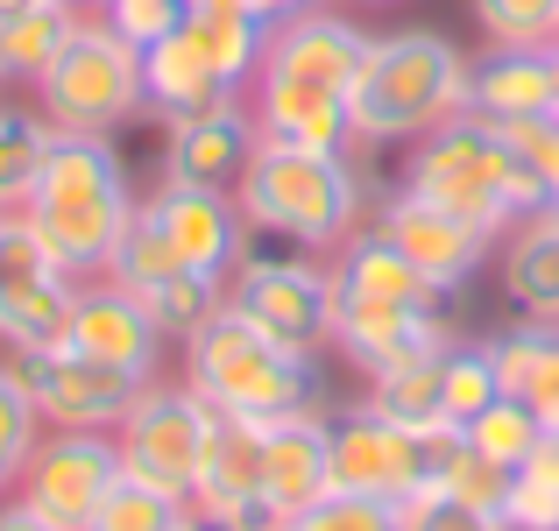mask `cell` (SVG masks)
<instances>
[{
	"label": "cell",
	"instance_id": "obj_39",
	"mask_svg": "<svg viewBox=\"0 0 559 531\" xmlns=\"http://www.w3.org/2000/svg\"><path fill=\"white\" fill-rule=\"evenodd\" d=\"M312 531H396V504H376V496H341L326 489L312 510H305Z\"/></svg>",
	"mask_w": 559,
	"mask_h": 531
},
{
	"label": "cell",
	"instance_id": "obj_3",
	"mask_svg": "<svg viewBox=\"0 0 559 531\" xmlns=\"http://www.w3.org/2000/svg\"><path fill=\"white\" fill-rule=\"evenodd\" d=\"M396 185H411L418 199L447 205L453 220H467V227L489 234V241H503V234L532 213H552V191L538 185V170L524 164L503 142V128L481 121V114H461V121L418 135Z\"/></svg>",
	"mask_w": 559,
	"mask_h": 531
},
{
	"label": "cell",
	"instance_id": "obj_52",
	"mask_svg": "<svg viewBox=\"0 0 559 531\" xmlns=\"http://www.w3.org/2000/svg\"><path fill=\"white\" fill-rule=\"evenodd\" d=\"M0 85H8V79H0Z\"/></svg>",
	"mask_w": 559,
	"mask_h": 531
},
{
	"label": "cell",
	"instance_id": "obj_26",
	"mask_svg": "<svg viewBox=\"0 0 559 531\" xmlns=\"http://www.w3.org/2000/svg\"><path fill=\"white\" fill-rule=\"evenodd\" d=\"M361 404H376L382 418L411 425V433H425V439L453 433V425H447V347L411 354V362L369 376V397H361Z\"/></svg>",
	"mask_w": 559,
	"mask_h": 531
},
{
	"label": "cell",
	"instance_id": "obj_36",
	"mask_svg": "<svg viewBox=\"0 0 559 531\" xmlns=\"http://www.w3.org/2000/svg\"><path fill=\"white\" fill-rule=\"evenodd\" d=\"M396 531H510V524L496 518V510H475V504H461V496H447V489L425 482L418 496L396 504Z\"/></svg>",
	"mask_w": 559,
	"mask_h": 531
},
{
	"label": "cell",
	"instance_id": "obj_24",
	"mask_svg": "<svg viewBox=\"0 0 559 531\" xmlns=\"http://www.w3.org/2000/svg\"><path fill=\"white\" fill-rule=\"evenodd\" d=\"M552 64L546 50H481L467 64V114L481 121H524V114H552Z\"/></svg>",
	"mask_w": 559,
	"mask_h": 531
},
{
	"label": "cell",
	"instance_id": "obj_38",
	"mask_svg": "<svg viewBox=\"0 0 559 531\" xmlns=\"http://www.w3.org/2000/svg\"><path fill=\"white\" fill-rule=\"evenodd\" d=\"M496 128H503V142L538 170V185H546L552 205H559V114H524V121H496Z\"/></svg>",
	"mask_w": 559,
	"mask_h": 531
},
{
	"label": "cell",
	"instance_id": "obj_31",
	"mask_svg": "<svg viewBox=\"0 0 559 531\" xmlns=\"http://www.w3.org/2000/svg\"><path fill=\"white\" fill-rule=\"evenodd\" d=\"M496 50H546L559 36V0H467Z\"/></svg>",
	"mask_w": 559,
	"mask_h": 531
},
{
	"label": "cell",
	"instance_id": "obj_50",
	"mask_svg": "<svg viewBox=\"0 0 559 531\" xmlns=\"http://www.w3.org/2000/svg\"><path fill=\"white\" fill-rule=\"evenodd\" d=\"M361 8H390V0H361Z\"/></svg>",
	"mask_w": 559,
	"mask_h": 531
},
{
	"label": "cell",
	"instance_id": "obj_18",
	"mask_svg": "<svg viewBox=\"0 0 559 531\" xmlns=\"http://www.w3.org/2000/svg\"><path fill=\"white\" fill-rule=\"evenodd\" d=\"M241 99H248V114H255V135L262 142L319 150V156H355V114H347L341 93H319V85L255 71V85H248Z\"/></svg>",
	"mask_w": 559,
	"mask_h": 531
},
{
	"label": "cell",
	"instance_id": "obj_23",
	"mask_svg": "<svg viewBox=\"0 0 559 531\" xmlns=\"http://www.w3.org/2000/svg\"><path fill=\"white\" fill-rule=\"evenodd\" d=\"M333 284L347 291V298H382V305H418V312H439L447 305V291L432 284V276L418 270V262L404 256V248L390 241V234L361 227L355 241L333 256Z\"/></svg>",
	"mask_w": 559,
	"mask_h": 531
},
{
	"label": "cell",
	"instance_id": "obj_15",
	"mask_svg": "<svg viewBox=\"0 0 559 531\" xmlns=\"http://www.w3.org/2000/svg\"><path fill=\"white\" fill-rule=\"evenodd\" d=\"M461 327L453 312H418V305H382V298H333V347L361 368V376H382V368L411 362V354H432V347H453Z\"/></svg>",
	"mask_w": 559,
	"mask_h": 531
},
{
	"label": "cell",
	"instance_id": "obj_37",
	"mask_svg": "<svg viewBox=\"0 0 559 531\" xmlns=\"http://www.w3.org/2000/svg\"><path fill=\"white\" fill-rule=\"evenodd\" d=\"M552 327H538V319H518L510 333H496L489 341V362H496V382H503V397H524V382H532L538 354H546Z\"/></svg>",
	"mask_w": 559,
	"mask_h": 531
},
{
	"label": "cell",
	"instance_id": "obj_14",
	"mask_svg": "<svg viewBox=\"0 0 559 531\" xmlns=\"http://www.w3.org/2000/svg\"><path fill=\"white\" fill-rule=\"evenodd\" d=\"M369 227H376V234H390V241L404 248V256L418 262V270L432 276V284L447 291V298H453V291H461L467 276L481 270V262H489V248H496L489 234H475L467 220H453L447 205L418 199L411 185H390V191H382L376 213H369Z\"/></svg>",
	"mask_w": 559,
	"mask_h": 531
},
{
	"label": "cell",
	"instance_id": "obj_34",
	"mask_svg": "<svg viewBox=\"0 0 559 531\" xmlns=\"http://www.w3.org/2000/svg\"><path fill=\"white\" fill-rule=\"evenodd\" d=\"M36 439H43V418H36V404H28L22 376L8 368V354H0V496H14Z\"/></svg>",
	"mask_w": 559,
	"mask_h": 531
},
{
	"label": "cell",
	"instance_id": "obj_7",
	"mask_svg": "<svg viewBox=\"0 0 559 531\" xmlns=\"http://www.w3.org/2000/svg\"><path fill=\"white\" fill-rule=\"evenodd\" d=\"M333 262L312 256V248H290V241H270V234H248V256L241 270L227 276V305L241 319H255L270 341L298 347V354H319L333 347Z\"/></svg>",
	"mask_w": 559,
	"mask_h": 531
},
{
	"label": "cell",
	"instance_id": "obj_30",
	"mask_svg": "<svg viewBox=\"0 0 559 531\" xmlns=\"http://www.w3.org/2000/svg\"><path fill=\"white\" fill-rule=\"evenodd\" d=\"M50 114L43 107H14L0 99V213H22L28 185H36L43 156H50Z\"/></svg>",
	"mask_w": 559,
	"mask_h": 531
},
{
	"label": "cell",
	"instance_id": "obj_16",
	"mask_svg": "<svg viewBox=\"0 0 559 531\" xmlns=\"http://www.w3.org/2000/svg\"><path fill=\"white\" fill-rule=\"evenodd\" d=\"M361 57H369V28H355L347 14H333V8H305V14H290V22L270 28L262 71L347 99V93H355V79H361Z\"/></svg>",
	"mask_w": 559,
	"mask_h": 531
},
{
	"label": "cell",
	"instance_id": "obj_12",
	"mask_svg": "<svg viewBox=\"0 0 559 531\" xmlns=\"http://www.w3.org/2000/svg\"><path fill=\"white\" fill-rule=\"evenodd\" d=\"M156 213V227H164V241L178 248L185 270L213 276V284H227L234 270H241L248 256V220L241 205H234L227 185H191V177H156V191L142 199Z\"/></svg>",
	"mask_w": 559,
	"mask_h": 531
},
{
	"label": "cell",
	"instance_id": "obj_27",
	"mask_svg": "<svg viewBox=\"0 0 559 531\" xmlns=\"http://www.w3.org/2000/svg\"><path fill=\"white\" fill-rule=\"evenodd\" d=\"M185 28L199 36V50L219 64V79L234 93H248L262 71V50H270V22L248 8H185Z\"/></svg>",
	"mask_w": 559,
	"mask_h": 531
},
{
	"label": "cell",
	"instance_id": "obj_45",
	"mask_svg": "<svg viewBox=\"0 0 559 531\" xmlns=\"http://www.w3.org/2000/svg\"><path fill=\"white\" fill-rule=\"evenodd\" d=\"M28 8H43V0H0V22H14V14H28Z\"/></svg>",
	"mask_w": 559,
	"mask_h": 531
},
{
	"label": "cell",
	"instance_id": "obj_33",
	"mask_svg": "<svg viewBox=\"0 0 559 531\" xmlns=\"http://www.w3.org/2000/svg\"><path fill=\"white\" fill-rule=\"evenodd\" d=\"M467 439H475L489 461H503V468H518V461H532L538 453V439H546V425H538V411L524 404V397H496L489 411H481L475 425H461Z\"/></svg>",
	"mask_w": 559,
	"mask_h": 531
},
{
	"label": "cell",
	"instance_id": "obj_13",
	"mask_svg": "<svg viewBox=\"0 0 559 531\" xmlns=\"http://www.w3.org/2000/svg\"><path fill=\"white\" fill-rule=\"evenodd\" d=\"M64 347L93 354V362L121 368V376H135V382H156V376H164V354L178 347V341L156 327L150 305H142L128 284H114V276H93V284H79V305H71Z\"/></svg>",
	"mask_w": 559,
	"mask_h": 531
},
{
	"label": "cell",
	"instance_id": "obj_10",
	"mask_svg": "<svg viewBox=\"0 0 559 531\" xmlns=\"http://www.w3.org/2000/svg\"><path fill=\"white\" fill-rule=\"evenodd\" d=\"M8 368L22 376L28 404H36L43 425H64V433H114V425L128 418V404H135L142 382L121 376V368L93 362V354L79 347H22L8 354Z\"/></svg>",
	"mask_w": 559,
	"mask_h": 531
},
{
	"label": "cell",
	"instance_id": "obj_42",
	"mask_svg": "<svg viewBox=\"0 0 559 531\" xmlns=\"http://www.w3.org/2000/svg\"><path fill=\"white\" fill-rule=\"evenodd\" d=\"M0 531H57L43 510H28L22 496H0Z\"/></svg>",
	"mask_w": 559,
	"mask_h": 531
},
{
	"label": "cell",
	"instance_id": "obj_48",
	"mask_svg": "<svg viewBox=\"0 0 559 531\" xmlns=\"http://www.w3.org/2000/svg\"><path fill=\"white\" fill-rule=\"evenodd\" d=\"M185 8H241V0H185Z\"/></svg>",
	"mask_w": 559,
	"mask_h": 531
},
{
	"label": "cell",
	"instance_id": "obj_1",
	"mask_svg": "<svg viewBox=\"0 0 559 531\" xmlns=\"http://www.w3.org/2000/svg\"><path fill=\"white\" fill-rule=\"evenodd\" d=\"M135 205L142 199L128 191L114 135L57 128L50 156H43L36 185H28V199H22V220H28V234L43 241V256H50L57 270L79 276V284H93V276H107V262H114V248H121Z\"/></svg>",
	"mask_w": 559,
	"mask_h": 531
},
{
	"label": "cell",
	"instance_id": "obj_19",
	"mask_svg": "<svg viewBox=\"0 0 559 531\" xmlns=\"http://www.w3.org/2000/svg\"><path fill=\"white\" fill-rule=\"evenodd\" d=\"M191 510H213V518L248 524V531L270 524V496H262V425L213 418L199 475H191Z\"/></svg>",
	"mask_w": 559,
	"mask_h": 531
},
{
	"label": "cell",
	"instance_id": "obj_6",
	"mask_svg": "<svg viewBox=\"0 0 559 531\" xmlns=\"http://www.w3.org/2000/svg\"><path fill=\"white\" fill-rule=\"evenodd\" d=\"M36 107L50 114V128H79V135H114L135 114H150L142 93V50L107 22V14H79L71 43L57 50V64L36 79Z\"/></svg>",
	"mask_w": 559,
	"mask_h": 531
},
{
	"label": "cell",
	"instance_id": "obj_46",
	"mask_svg": "<svg viewBox=\"0 0 559 531\" xmlns=\"http://www.w3.org/2000/svg\"><path fill=\"white\" fill-rule=\"evenodd\" d=\"M546 64H552V93H559V36L546 43ZM552 114H559V99H552Z\"/></svg>",
	"mask_w": 559,
	"mask_h": 531
},
{
	"label": "cell",
	"instance_id": "obj_28",
	"mask_svg": "<svg viewBox=\"0 0 559 531\" xmlns=\"http://www.w3.org/2000/svg\"><path fill=\"white\" fill-rule=\"evenodd\" d=\"M79 14L85 8H71V0H43V8L0 22V79H8V85H36L43 71L57 64V50L71 43Z\"/></svg>",
	"mask_w": 559,
	"mask_h": 531
},
{
	"label": "cell",
	"instance_id": "obj_2",
	"mask_svg": "<svg viewBox=\"0 0 559 531\" xmlns=\"http://www.w3.org/2000/svg\"><path fill=\"white\" fill-rule=\"evenodd\" d=\"M234 205H241L248 234L312 248V256H341L369 227V177H361L355 156L255 142L248 170L234 177Z\"/></svg>",
	"mask_w": 559,
	"mask_h": 531
},
{
	"label": "cell",
	"instance_id": "obj_25",
	"mask_svg": "<svg viewBox=\"0 0 559 531\" xmlns=\"http://www.w3.org/2000/svg\"><path fill=\"white\" fill-rule=\"evenodd\" d=\"M503 298L518 305V319L559 327V213H532V220H518V227H510Z\"/></svg>",
	"mask_w": 559,
	"mask_h": 531
},
{
	"label": "cell",
	"instance_id": "obj_22",
	"mask_svg": "<svg viewBox=\"0 0 559 531\" xmlns=\"http://www.w3.org/2000/svg\"><path fill=\"white\" fill-rule=\"evenodd\" d=\"M71 305H79V276L50 270V262L0 276V354L57 347L71 333Z\"/></svg>",
	"mask_w": 559,
	"mask_h": 531
},
{
	"label": "cell",
	"instance_id": "obj_9",
	"mask_svg": "<svg viewBox=\"0 0 559 531\" xmlns=\"http://www.w3.org/2000/svg\"><path fill=\"white\" fill-rule=\"evenodd\" d=\"M114 482H121V439L114 433H64V425H43V439H36V453H28L14 496H22L28 510H43L57 531H85L99 518V504L114 496Z\"/></svg>",
	"mask_w": 559,
	"mask_h": 531
},
{
	"label": "cell",
	"instance_id": "obj_49",
	"mask_svg": "<svg viewBox=\"0 0 559 531\" xmlns=\"http://www.w3.org/2000/svg\"><path fill=\"white\" fill-rule=\"evenodd\" d=\"M71 8H85V14H99V8H107V0H71Z\"/></svg>",
	"mask_w": 559,
	"mask_h": 531
},
{
	"label": "cell",
	"instance_id": "obj_43",
	"mask_svg": "<svg viewBox=\"0 0 559 531\" xmlns=\"http://www.w3.org/2000/svg\"><path fill=\"white\" fill-rule=\"evenodd\" d=\"M241 8H248V14H262V22H270V28H276V22H290V14H305V8H319V0H241Z\"/></svg>",
	"mask_w": 559,
	"mask_h": 531
},
{
	"label": "cell",
	"instance_id": "obj_40",
	"mask_svg": "<svg viewBox=\"0 0 559 531\" xmlns=\"http://www.w3.org/2000/svg\"><path fill=\"white\" fill-rule=\"evenodd\" d=\"M99 14H107V22L121 28V36L135 43V50H150L156 36H170V28L185 22V0H107Z\"/></svg>",
	"mask_w": 559,
	"mask_h": 531
},
{
	"label": "cell",
	"instance_id": "obj_21",
	"mask_svg": "<svg viewBox=\"0 0 559 531\" xmlns=\"http://www.w3.org/2000/svg\"><path fill=\"white\" fill-rule=\"evenodd\" d=\"M255 114H248V99H234V107L219 114H199V121H178L164 142V170L170 177H191V185H227L248 170V156H255Z\"/></svg>",
	"mask_w": 559,
	"mask_h": 531
},
{
	"label": "cell",
	"instance_id": "obj_20",
	"mask_svg": "<svg viewBox=\"0 0 559 531\" xmlns=\"http://www.w3.org/2000/svg\"><path fill=\"white\" fill-rule=\"evenodd\" d=\"M142 93H150V114L164 128L199 121V114H219V107H234V99H241L227 79H219V64L199 50V36H191L185 22L142 50Z\"/></svg>",
	"mask_w": 559,
	"mask_h": 531
},
{
	"label": "cell",
	"instance_id": "obj_4",
	"mask_svg": "<svg viewBox=\"0 0 559 531\" xmlns=\"http://www.w3.org/2000/svg\"><path fill=\"white\" fill-rule=\"evenodd\" d=\"M467 64L475 57H461L439 28H382V36H369L361 79L347 93L355 150H396V142H418L432 128L461 121Z\"/></svg>",
	"mask_w": 559,
	"mask_h": 531
},
{
	"label": "cell",
	"instance_id": "obj_47",
	"mask_svg": "<svg viewBox=\"0 0 559 531\" xmlns=\"http://www.w3.org/2000/svg\"><path fill=\"white\" fill-rule=\"evenodd\" d=\"M262 531H312V524H305V518H270Z\"/></svg>",
	"mask_w": 559,
	"mask_h": 531
},
{
	"label": "cell",
	"instance_id": "obj_5",
	"mask_svg": "<svg viewBox=\"0 0 559 531\" xmlns=\"http://www.w3.org/2000/svg\"><path fill=\"white\" fill-rule=\"evenodd\" d=\"M185 382L219 418H248V425L290 418V411H326L319 354H298V347L270 341V333H262L255 319H241L234 305H219L185 341Z\"/></svg>",
	"mask_w": 559,
	"mask_h": 531
},
{
	"label": "cell",
	"instance_id": "obj_8",
	"mask_svg": "<svg viewBox=\"0 0 559 531\" xmlns=\"http://www.w3.org/2000/svg\"><path fill=\"white\" fill-rule=\"evenodd\" d=\"M213 418L219 411L205 404L191 382H170V376L142 382L135 404H128V418L114 425V439H121V475L191 504V475H199V453H205Z\"/></svg>",
	"mask_w": 559,
	"mask_h": 531
},
{
	"label": "cell",
	"instance_id": "obj_44",
	"mask_svg": "<svg viewBox=\"0 0 559 531\" xmlns=\"http://www.w3.org/2000/svg\"><path fill=\"white\" fill-rule=\"evenodd\" d=\"M185 531H248V524H227V518H213V510H185Z\"/></svg>",
	"mask_w": 559,
	"mask_h": 531
},
{
	"label": "cell",
	"instance_id": "obj_51",
	"mask_svg": "<svg viewBox=\"0 0 559 531\" xmlns=\"http://www.w3.org/2000/svg\"><path fill=\"white\" fill-rule=\"evenodd\" d=\"M552 213H559V205H552Z\"/></svg>",
	"mask_w": 559,
	"mask_h": 531
},
{
	"label": "cell",
	"instance_id": "obj_17",
	"mask_svg": "<svg viewBox=\"0 0 559 531\" xmlns=\"http://www.w3.org/2000/svg\"><path fill=\"white\" fill-rule=\"evenodd\" d=\"M333 489V411H290L262 425V496L270 518H305Z\"/></svg>",
	"mask_w": 559,
	"mask_h": 531
},
{
	"label": "cell",
	"instance_id": "obj_11",
	"mask_svg": "<svg viewBox=\"0 0 559 531\" xmlns=\"http://www.w3.org/2000/svg\"><path fill=\"white\" fill-rule=\"evenodd\" d=\"M432 475V439L411 425L382 418L376 404L333 411V489L341 496H376V504H404Z\"/></svg>",
	"mask_w": 559,
	"mask_h": 531
},
{
	"label": "cell",
	"instance_id": "obj_41",
	"mask_svg": "<svg viewBox=\"0 0 559 531\" xmlns=\"http://www.w3.org/2000/svg\"><path fill=\"white\" fill-rule=\"evenodd\" d=\"M524 404L538 411V425H546V433H559V327H552V341H546V354H538L532 382H524Z\"/></svg>",
	"mask_w": 559,
	"mask_h": 531
},
{
	"label": "cell",
	"instance_id": "obj_29",
	"mask_svg": "<svg viewBox=\"0 0 559 531\" xmlns=\"http://www.w3.org/2000/svg\"><path fill=\"white\" fill-rule=\"evenodd\" d=\"M432 489H447V496H461V504H475V510H496L503 518V496H510V468L503 461H489V453L475 447L467 433H439L432 439Z\"/></svg>",
	"mask_w": 559,
	"mask_h": 531
},
{
	"label": "cell",
	"instance_id": "obj_35",
	"mask_svg": "<svg viewBox=\"0 0 559 531\" xmlns=\"http://www.w3.org/2000/svg\"><path fill=\"white\" fill-rule=\"evenodd\" d=\"M185 510L178 496H164V489H150V482H114V496L99 504V518L85 524V531H185Z\"/></svg>",
	"mask_w": 559,
	"mask_h": 531
},
{
	"label": "cell",
	"instance_id": "obj_32",
	"mask_svg": "<svg viewBox=\"0 0 559 531\" xmlns=\"http://www.w3.org/2000/svg\"><path fill=\"white\" fill-rule=\"evenodd\" d=\"M496 397H503V382H496L489 341H453L447 347V425H453V433H461V425H475Z\"/></svg>",
	"mask_w": 559,
	"mask_h": 531
}]
</instances>
